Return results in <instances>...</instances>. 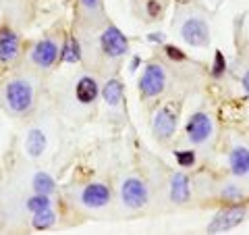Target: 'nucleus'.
Listing matches in <instances>:
<instances>
[{"label":"nucleus","mask_w":249,"mask_h":235,"mask_svg":"<svg viewBox=\"0 0 249 235\" xmlns=\"http://www.w3.org/2000/svg\"><path fill=\"white\" fill-rule=\"evenodd\" d=\"M231 169L235 175H245L249 169V150L247 148H235L231 154Z\"/></svg>","instance_id":"obj_13"},{"label":"nucleus","mask_w":249,"mask_h":235,"mask_svg":"<svg viewBox=\"0 0 249 235\" xmlns=\"http://www.w3.org/2000/svg\"><path fill=\"white\" fill-rule=\"evenodd\" d=\"M245 213H247L245 206H232V208L220 210V213L214 216V221L210 223L208 233H222V231L232 229V227H237L245 218Z\"/></svg>","instance_id":"obj_2"},{"label":"nucleus","mask_w":249,"mask_h":235,"mask_svg":"<svg viewBox=\"0 0 249 235\" xmlns=\"http://www.w3.org/2000/svg\"><path fill=\"white\" fill-rule=\"evenodd\" d=\"M166 52H168V57H170V59H177V60H183V59H185V54H183L181 50L173 48V46H168V48H166Z\"/></svg>","instance_id":"obj_23"},{"label":"nucleus","mask_w":249,"mask_h":235,"mask_svg":"<svg viewBox=\"0 0 249 235\" xmlns=\"http://www.w3.org/2000/svg\"><path fill=\"white\" fill-rule=\"evenodd\" d=\"M52 223H54V213L50 208L37 210L36 216H34V227H36V229H48Z\"/></svg>","instance_id":"obj_18"},{"label":"nucleus","mask_w":249,"mask_h":235,"mask_svg":"<svg viewBox=\"0 0 249 235\" xmlns=\"http://www.w3.org/2000/svg\"><path fill=\"white\" fill-rule=\"evenodd\" d=\"M83 4H85V6H96L98 0H83Z\"/></svg>","instance_id":"obj_25"},{"label":"nucleus","mask_w":249,"mask_h":235,"mask_svg":"<svg viewBox=\"0 0 249 235\" xmlns=\"http://www.w3.org/2000/svg\"><path fill=\"white\" fill-rule=\"evenodd\" d=\"M121 98H123V83L116 81V79L108 81L104 85V100L108 104H119Z\"/></svg>","instance_id":"obj_16"},{"label":"nucleus","mask_w":249,"mask_h":235,"mask_svg":"<svg viewBox=\"0 0 249 235\" xmlns=\"http://www.w3.org/2000/svg\"><path fill=\"white\" fill-rule=\"evenodd\" d=\"M210 133H212V121H210L208 115H204V113H197L187 123V136H189L191 142H196V144L206 142Z\"/></svg>","instance_id":"obj_7"},{"label":"nucleus","mask_w":249,"mask_h":235,"mask_svg":"<svg viewBox=\"0 0 249 235\" xmlns=\"http://www.w3.org/2000/svg\"><path fill=\"white\" fill-rule=\"evenodd\" d=\"M164 71L158 67V65H150L145 69V73L139 81V88L145 96H158V94L164 90Z\"/></svg>","instance_id":"obj_3"},{"label":"nucleus","mask_w":249,"mask_h":235,"mask_svg":"<svg viewBox=\"0 0 249 235\" xmlns=\"http://www.w3.org/2000/svg\"><path fill=\"white\" fill-rule=\"evenodd\" d=\"M62 59H65L67 62H75V60H79V44L77 42H69L67 44V48H65V54H62Z\"/></svg>","instance_id":"obj_20"},{"label":"nucleus","mask_w":249,"mask_h":235,"mask_svg":"<svg viewBox=\"0 0 249 235\" xmlns=\"http://www.w3.org/2000/svg\"><path fill=\"white\" fill-rule=\"evenodd\" d=\"M177 127V113L173 106H164L162 111H158V115H156L154 119V131L156 136H158L160 139H166L173 136V131Z\"/></svg>","instance_id":"obj_6"},{"label":"nucleus","mask_w":249,"mask_h":235,"mask_svg":"<svg viewBox=\"0 0 249 235\" xmlns=\"http://www.w3.org/2000/svg\"><path fill=\"white\" fill-rule=\"evenodd\" d=\"M224 71V57H222V52H216V62H214V77H220Z\"/></svg>","instance_id":"obj_22"},{"label":"nucleus","mask_w":249,"mask_h":235,"mask_svg":"<svg viewBox=\"0 0 249 235\" xmlns=\"http://www.w3.org/2000/svg\"><path fill=\"white\" fill-rule=\"evenodd\" d=\"M170 198L175 202H185L189 198V179H187L183 173H177L173 179H170Z\"/></svg>","instance_id":"obj_12"},{"label":"nucleus","mask_w":249,"mask_h":235,"mask_svg":"<svg viewBox=\"0 0 249 235\" xmlns=\"http://www.w3.org/2000/svg\"><path fill=\"white\" fill-rule=\"evenodd\" d=\"M121 194H123V202L131 208H142L147 202V190L139 179H129V181H124Z\"/></svg>","instance_id":"obj_4"},{"label":"nucleus","mask_w":249,"mask_h":235,"mask_svg":"<svg viewBox=\"0 0 249 235\" xmlns=\"http://www.w3.org/2000/svg\"><path fill=\"white\" fill-rule=\"evenodd\" d=\"M83 204L85 206H91V208H100V206H104L108 198H110V192H108V187L102 185V183H91L85 187V192H83Z\"/></svg>","instance_id":"obj_9"},{"label":"nucleus","mask_w":249,"mask_h":235,"mask_svg":"<svg viewBox=\"0 0 249 235\" xmlns=\"http://www.w3.org/2000/svg\"><path fill=\"white\" fill-rule=\"evenodd\" d=\"M150 13H152V15L156 13V2H150Z\"/></svg>","instance_id":"obj_26"},{"label":"nucleus","mask_w":249,"mask_h":235,"mask_svg":"<svg viewBox=\"0 0 249 235\" xmlns=\"http://www.w3.org/2000/svg\"><path fill=\"white\" fill-rule=\"evenodd\" d=\"M31 98H34V92H31V85L25 81H13L6 88V100H9V106L17 113H25L31 106Z\"/></svg>","instance_id":"obj_1"},{"label":"nucleus","mask_w":249,"mask_h":235,"mask_svg":"<svg viewBox=\"0 0 249 235\" xmlns=\"http://www.w3.org/2000/svg\"><path fill=\"white\" fill-rule=\"evenodd\" d=\"M96 94H98V85L91 77H83V79L77 83V98H79V102H83V104L91 102V100L96 98Z\"/></svg>","instance_id":"obj_14"},{"label":"nucleus","mask_w":249,"mask_h":235,"mask_svg":"<svg viewBox=\"0 0 249 235\" xmlns=\"http://www.w3.org/2000/svg\"><path fill=\"white\" fill-rule=\"evenodd\" d=\"M183 38L191 46H206L210 42L208 25L201 19H189L183 25Z\"/></svg>","instance_id":"obj_5"},{"label":"nucleus","mask_w":249,"mask_h":235,"mask_svg":"<svg viewBox=\"0 0 249 235\" xmlns=\"http://www.w3.org/2000/svg\"><path fill=\"white\" fill-rule=\"evenodd\" d=\"M243 88H245L247 96H249V71H247V73H245V77H243Z\"/></svg>","instance_id":"obj_24"},{"label":"nucleus","mask_w":249,"mask_h":235,"mask_svg":"<svg viewBox=\"0 0 249 235\" xmlns=\"http://www.w3.org/2000/svg\"><path fill=\"white\" fill-rule=\"evenodd\" d=\"M56 54H58V50H56V44L54 42H50V40H44V42H40L36 46V50H34V60L37 62L40 67H50L54 60H56Z\"/></svg>","instance_id":"obj_11"},{"label":"nucleus","mask_w":249,"mask_h":235,"mask_svg":"<svg viewBox=\"0 0 249 235\" xmlns=\"http://www.w3.org/2000/svg\"><path fill=\"white\" fill-rule=\"evenodd\" d=\"M34 187H36L37 194L48 196V194L54 190V181H52V177H48L46 173H37V175L34 177Z\"/></svg>","instance_id":"obj_17"},{"label":"nucleus","mask_w":249,"mask_h":235,"mask_svg":"<svg viewBox=\"0 0 249 235\" xmlns=\"http://www.w3.org/2000/svg\"><path fill=\"white\" fill-rule=\"evenodd\" d=\"M102 48L108 57H121L127 50V40L116 27H108L102 34Z\"/></svg>","instance_id":"obj_8"},{"label":"nucleus","mask_w":249,"mask_h":235,"mask_svg":"<svg viewBox=\"0 0 249 235\" xmlns=\"http://www.w3.org/2000/svg\"><path fill=\"white\" fill-rule=\"evenodd\" d=\"M46 148V137L40 129H31L27 136V152L31 156H40Z\"/></svg>","instance_id":"obj_15"},{"label":"nucleus","mask_w":249,"mask_h":235,"mask_svg":"<svg viewBox=\"0 0 249 235\" xmlns=\"http://www.w3.org/2000/svg\"><path fill=\"white\" fill-rule=\"evenodd\" d=\"M48 206H50V202H48V198H46V196H42V194H37L36 198H31V200L27 202V208L34 210V213H37V210H44V208H48Z\"/></svg>","instance_id":"obj_19"},{"label":"nucleus","mask_w":249,"mask_h":235,"mask_svg":"<svg viewBox=\"0 0 249 235\" xmlns=\"http://www.w3.org/2000/svg\"><path fill=\"white\" fill-rule=\"evenodd\" d=\"M19 52V40L11 29H0V62H11Z\"/></svg>","instance_id":"obj_10"},{"label":"nucleus","mask_w":249,"mask_h":235,"mask_svg":"<svg viewBox=\"0 0 249 235\" xmlns=\"http://www.w3.org/2000/svg\"><path fill=\"white\" fill-rule=\"evenodd\" d=\"M177 160L181 167H191L193 162H196V154H193L191 150L189 152H177Z\"/></svg>","instance_id":"obj_21"}]
</instances>
